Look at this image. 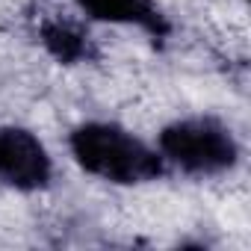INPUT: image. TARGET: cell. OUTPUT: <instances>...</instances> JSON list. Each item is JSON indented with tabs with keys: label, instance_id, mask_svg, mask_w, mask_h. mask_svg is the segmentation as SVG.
<instances>
[{
	"label": "cell",
	"instance_id": "1",
	"mask_svg": "<svg viewBox=\"0 0 251 251\" xmlns=\"http://www.w3.org/2000/svg\"><path fill=\"white\" fill-rule=\"evenodd\" d=\"M68 148L86 175L115 186H139L166 175V160L160 151L112 121L77 124L68 136Z\"/></svg>",
	"mask_w": 251,
	"mask_h": 251
},
{
	"label": "cell",
	"instance_id": "4",
	"mask_svg": "<svg viewBox=\"0 0 251 251\" xmlns=\"http://www.w3.org/2000/svg\"><path fill=\"white\" fill-rule=\"evenodd\" d=\"M74 3L92 21L139 27L160 45L172 36V24L154 0H74Z\"/></svg>",
	"mask_w": 251,
	"mask_h": 251
},
{
	"label": "cell",
	"instance_id": "2",
	"mask_svg": "<svg viewBox=\"0 0 251 251\" xmlns=\"http://www.w3.org/2000/svg\"><path fill=\"white\" fill-rule=\"evenodd\" d=\"M160 157L183 175L213 177L239 163V145L227 124L213 115L177 118L160 130Z\"/></svg>",
	"mask_w": 251,
	"mask_h": 251
},
{
	"label": "cell",
	"instance_id": "5",
	"mask_svg": "<svg viewBox=\"0 0 251 251\" xmlns=\"http://www.w3.org/2000/svg\"><path fill=\"white\" fill-rule=\"evenodd\" d=\"M39 39L42 45L48 48V53L62 62V65H77V62H89L95 53H92V42L89 36L83 33L80 24H71V21H45L42 30H39Z\"/></svg>",
	"mask_w": 251,
	"mask_h": 251
},
{
	"label": "cell",
	"instance_id": "3",
	"mask_svg": "<svg viewBox=\"0 0 251 251\" xmlns=\"http://www.w3.org/2000/svg\"><path fill=\"white\" fill-rule=\"evenodd\" d=\"M53 177V160L45 142L27 130L6 124L0 127V183L18 192H39Z\"/></svg>",
	"mask_w": 251,
	"mask_h": 251
}]
</instances>
